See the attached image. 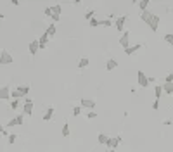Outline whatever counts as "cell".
Listing matches in <instances>:
<instances>
[{
    "instance_id": "obj_41",
    "label": "cell",
    "mask_w": 173,
    "mask_h": 152,
    "mask_svg": "<svg viewBox=\"0 0 173 152\" xmlns=\"http://www.w3.org/2000/svg\"><path fill=\"white\" fill-rule=\"evenodd\" d=\"M3 17H5V16H3V12L0 10V19H3Z\"/></svg>"
},
{
    "instance_id": "obj_15",
    "label": "cell",
    "mask_w": 173,
    "mask_h": 152,
    "mask_svg": "<svg viewBox=\"0 0 173 152\" xmlns=\"http://www.w3.org/2000/svg\"><path fill=\"white\" fill-rule=\"evenodd\" d=\"M118 67V61L116 59H107V62H106V71H114Z\"/></svg>"
},
{
    "instance_id": "obj_37",
    "label": "cell",
    "mask_w": 173,
    "mask_h": 152,
    "mask_svg": "<svg viewBox=\"0 0 173 152\" xmlns=\"http://www.w3.org/2000/svg\"><path fill=\"white\" fill-rule=\"evenodd\" d=\"M152 109H154V111L159 109V100H154V102H152Z\"/></svg>"
},
{
    "instance_id": "obj_30",
    "label": "cell",
    "mask_w": 173,
    "mask_h": 152,
    "mask_svg": "<svg viewBox=\"0 0 173 152\" xmlns=\"http://www.w3.org/2000/svg\"><path fill=\"white\" fill-rule=\"evenodd\" d=\"M10 126H17L14 118H12V119H9V121H7V125H3V128H5V130H7V128H10Z\"/></svg>"
},
{
    "instance_id": "obj_29",
    "label": "cell",
    "mask_w": 173,
    "mask_h": 152,
    "mask_svg": "<svg viewBox=\"0 0 173 152\" xmlns=\"http://www.w3.org/2000/svg\"><path fill=\"white\" fill-rule=\"evenodd\" d=\"M19 104H21V100H10V109L16 111V109L19 107Z\"/></svg>"
},
{
    "instance_id": "obj_1",
    "label": "cell",
    "mask_w": 173,
    "mask_h": 152,
    "mask_svg": "<svg viewBox=\"0 0 173 152\" xmlns=\"http://www.w3.org/2000/svg\"><path fill=\"white\" fill-rule=\"evenodd\" d=\"M140 19L149 26V29L151 31H158V28H159V22H161V17L158 16V14H154V12H151V10H144V12H140Z\"/></svg>"
},
{
    "instance_id": "obj_36",
    "label": "cell",
    "mask_w": 173,
    "mask_h": 152,
    "mask_svg": "<svg viewBox=\"0 0 173 152\" xmlns=\"http://www.w3.org/2000/svg\"><path fill=\"white\" fill-rule=\"evenodd\" d=\"M45 16H49V17H52V10H50V7H45Z\"/></svg>"
},
{
    "instance_id": "obj_32",
    "label": "cell",
    "mask_w": 173,
    "mask_h": 152,
    "mask_svg": "<svg viewBox=\"0 0 173 152\" xmlns=\"http://www.w3.org/2000/svg\"><path fill=\"white\" fill-rule=\"evenodd\" d=\"M92 17H95V10H87V14H85V19H92Z\"/></svg>"
},
{
    "instance_id": "obj_19",
    "label": "cell",
    "mask_w": 173,
    "mask_h": 152,
    "mask_svg": "<svg viewBox=\"0 0 173 152\" xmlns=\"http://www.w3.org/2000/svg\"><path fill=\"white\" fill-rule=\"evenodd\" d=\"M97 140H99V144H102V145H106V147H107V144H109V137H107L106 133H99Z\"/></svg>"
},
{
    "instance_id": "obj_35",
    "label": "cell",
    "mask_w": 173,
    "mask_h": 152,
    "mask_svg": "<svg viewBox=\"0 0 173 152\" xmlns=\"http://www.w3.org/2000/svg\"><path fill=\"white\" fill-rule=\"evenodd\" d=\"M87 118H88V119H95V118H97V112H95V111H90V112H87Z\"/></svg>"
},
{
    "instance_id": "obj_9",
    "label": "cell",
    "mask_w": 173,
    "mask_h": 152,
    "mask_svg": "<svg viewBox=\"0 0 173 152\" xmlns=\"http://www.w3.org/2000/svg\"><path fill=\"white\" fill-rule=\"evenodd\" d=\"M121 144V135H116V137H109V144H107V149H113L116 151V147Z\"/></svg>"
},
{
    "instance_id": "obj_38",
    "label": "cell",
    "mask_w": 173,
    "mask_h": 152,
    "mask_svg": "<svg viewBox=\"0 0 173 152\" xmlns=\"http://www.w3.org/2000/svg\"><path fill=\"white\" fill-rule=\"evenodd\" d=\"M10 3H12V5H16V7H17V5H19V3H21V2H19V0H10Z\"/></svg>"
},
{
    "instance_id": "obj_16",
    "label": "cell",
    "mask_w": 173,
    "mask_h": 152,
    "mask_svg": "<svg viewBox=\"0 0 173 152\" xmlns=\"http://www.w3.org/2000/svg\"><path fill=\"white\" fill-rule=\"evenodd\" d=\"M16 90H17L23 97H28V93H29V85H17Z\"/></svg>"
},
{
    "instance_id": "obj_20",
    "label": "cell",
    "mask_w": 173,
    "mask_h": 152,
    "mask_svg": "<svg viewBox=\"0 0 173 152\" xmlns=\"http://www.w3.org/2000/svg\"><path fill=\"white\" fill-rule=\"evenodd\" d=\"M161 90H163L165 93L172 95L173 93V83H163V85H161Z\"/></svg>"
},
{
    "instance_id": "obj_3",
    "label": "cell",
    "mask_w": 173,
    "mask_h": 152,
    "mask_svg": "<svg viewBox=\"0 0 173 152\" xmlns=\"http://www.w3.org/2000/svg\"><path fill=\"white\" fill-rule=\"evenodd\" d=\"M127 19H128V16H116V19H114V28H116L120 33H123V31H125Z\"/></svg>"
},
{
    "instance_id": "obj_23",
    "label": "cell",
    "mask_w": 173,
    "mask_h": 152,
    "mask_svg": "<svg viewBox=\"0 0 173 152\" xmlns=\"http://www.w3.org/2000/svg\"><path fill=\"white\" fill-rule=\"evenodd\" d=\"M161 93H163V90H161V85H156L154 87V100H161Z\"/></svg>"
},
{
    "instance_id": "obj_14",
    "label": "cell",
    "mask_w": 173,
    "mask_h": 152,
    "mask_svg": "<svg viewBox=\"0 0 173 152\" xmlns=\"http://www.w3.org/2000/svg\"><path fill=\"white\" fill-rule=\"evenodd\" d=\"M55 31H57L55 24H54V22H50V24L47 26V29H45V35H47L49 38H54V36H55Z\"/></svg>"
},
{
    "instance_id": "obj_4",
    "label": "cell",
    "mask_w": 173,
    "mask_h": 152,
    "mask_svg": "<svg viewBox=\"0 0 173 152\" xmlns=\"http://www.w3.org/2000/svg\"><path fill=\"white\" fill-rule=\"evenodd\" d=\"M24 106H23V114L24 116H31L33 114V99L29 97H24Z\"/></svg>"
},
{
    "instance_id": "obj_27",
    "label": "cell",
    "mask_w": 173,
    "mask_h": 152,
    "mask_svg": "<svg viewBox=\"0 0 173 152\" xmlns=\"http://www.w3.org/2000/svg\"><path fill=\"white\" fill-rule=\"evenodd\" d=\"M61 133H62V137H69V125H68V123H66V125H62Z\"/></svg>"
},
{
    "instance_id": "obj_22",
    "label": "cell",
    "mask_w": 173,
    "mask_h": 152,
    "mask_svg": "<svg viewBox=\"0 0 173 152\" xmlns=\"http://www.w3.org/2000/svg\"><path fill=\"white\" fill-rule=\"evenodd\" d=\"M139 9H140V12L149 10V0H140L139 2Z\"/></svg>"
},
{
    "instance_id": "obj_42",
    "label": "cell",
    "mask_w": 173,
    "mask_h": 152,
    "mask_svg": "<svg viewBox=\"0 0 173 152\" xmlns=\"http://www.w3.org/2000/svg\"><path fill=\"white\" fill-rule=\"evenodd\" d=\"M106 152H116V151H113V149H106Z\"/></svg>"
},
{
    "instance_id": "obj_26",
    "label": "cell",
    "mask_w": 173,
    "mask_h": 152,
    "mask_svg": "<svg viewBox=\"0 0 173 152\" xmlns=\"http://www.w3.org/2000/svg\"><path fill=\"white\" fill-rule=\"evenodd\" d=\"M163 40H165L168 45H172V47H173V33H166V35L163 36Z\"/></svg>"
},
{
    "instance_id": "obj_40",
    "label": "cell",
    "mask_w": 173,
    "mask_h": 152,
    "mask_svg": "<svg viewBox=\"0 0 173 152\" xmlns=\"http://www.w3.org/2000/svg\"><path fill=\"white\" fill-rule=\"evenodd\" d=\"M3 132V125H2V121H0V133Z\"/></svg>"
},
{
    "instance_id": "obj_10",
    "label": "cell",
    "mask_w": 173,
    "mask_h": 152,
    "mask_svg": "<svg viewBox=\"0 0 173 152\" xmlns=\"http://www.w3.org/2000/svg\"><path fill=\"white\" fill-rule=\"evenodd\" d=\"M0 100H10V87H0Z\"/></svg>"
},
{
    "instance_id": "obj_8",
    "label": "cell",
    "mask_w": 173,
    "mask_h": 152,
    "mask_svg": "<svg viewBox=\"0 0 173 152\" xmlns=\"http://www.w3.org/2000/svg\"><path fill=\"white\" fill-rule=\"evenodd\" d=\"M50 10H52V21H54V22L59 21V19H61V10H62V7H61L59 3H55V5L50 7Z\"/></svg>"
},
{
    "instance_id": "obj_5",
    "label": "cell",
    "mask_w": 173,
    "mask_h": 152,
    "mask_svg": "<svg viewBox=\"0 0 173 152\" xmlns=\"http://www.w3.org/2000/svg\"><path fill=\"white\" fill-rule=\"evenodd\" d=\"M137 83H139V87H142V88H147V87H149V78L146 76L144 71H137Z\"/></svg>"
},
{
    "instance_id": "obj_33",
    "label": "cell",
    "mask_w": 173,
    "mask_h": 152,
    "mask_svg": "<svg viewBox=\"0 0 173 152\" xmlns=\"http://www.w3.org/2000/svg\"><path fill=\"white\" fill-rule=\"evenodd\" d=\"M88 24H90L92 28H95V26H99V19H97V17H92V19L88 21Z\"/></svg>"
},
{
    "instance_id": "obj_25",
    "label": "cell",
    "mask_w": 173,
    "mask_h": 152,
    "mask_svg": "<svg viewBox=\"0 0 173 152\" xmlns=\"http://www.w3.org/2000/svg\"><path fill=\"white\" fill-rule=\"evenodd\" d=\"M111 24H113V21H111L109 17H107V19H101V21H99V26H104V28H109Z\"/></svg>"
},
{
    "instance_id": "obj_7",
    "label": "cell",
    "mask_w": 173,
    "mask_h": 152,
    "mask_svg": "<svg viewBox=\"0 0 173 152\" xmlns=\"http://www.w3.org/2000/svg\"><path fill=\"white\" fill-rule=\"evenodd\" d=\"M80 107L94 111V109H95V100H94V99H80Z\"/></svg>"
},
{
    "instance_id": "obj_6",
    "label": "cell",
    "mask_w": 173,
    "mask_h": 152,
    "mask_svg": "<svg viewBox=\"0 0 173 152\" xmlns=\"http://www.w3.org/2000/svg\"><path fill=\"white\" fill-rule=\"evenodd\" d=\"M120 45L123 47V50L130 47V31H128V29H125V31L121 33V38H120Z\"/></svg>"
},
{
    "instance_id": "obj_13",
    "label": "cell",
    "mask_w": 173,
    "mask_h": 152,
    "mask_svg": "<svg viewBox=\"0 0 173 152\" xmlns=\"http://www.w3.org/2000/svg\"><path fill=\"white\" fill-rule=\"evenodd\" d=\"M28 50H29V54H31V55H36V54H38L40 47H38V40H36V38H35V40L28 45Z\"/></svg>"
},
{
    "instance_id": "obj_34",
    "label": "cell",
    "mask_w": 173,
    "mask_h": 152,
    "mask_svg": "<svg viewBox=\"0 0 173 152\" xmlns=\"http://www.w3.org/2000/svg\"><path fill=\"white\" fill-rule=\"evenodd\" d=\"M165 83H173V73H172V71L165 76Z\"/></svg>"
},
{
    "instance_id": "obj_11",
    "label": "cell",
    "mask_w": 173,
    "mask_h": 152,
    "mask_svg": "<svg viewBox=\"0 0 173 152\" xmlns=\"http://www.w3.org/2000/svg\"><path fill=\"white\" fill-rule=\"evenodd\" d=\"M142 47H144L142 43H135V45H130L128 48H125V54H127V55H135V54H137V52H139Z\"/></svg>"
},
{
    "instance_id": "obj_12",
    "label": "cell",
    "mask_w": 173,
    "mask_h": 152,
    "mask_svg": "<svg viewBox=\"0 0 173 152\" xmlns=\"http://www.w3.org/2000/svg\"><path fill=\"white\" fill-rule=\"evenodd\" d=\"M36 40H38V47H40V48H45V47H47V45L50 43V38H49V36H47L45 33H42V35H40V36H38Z\"/></svg>"
},
{
    "instance_id": "obj_24",
    "label": "cell",
    "mask_w": 173,
    "mask_h": 152,
    "mask_svg": "<svg viewBox=\"0 0 173 152\" xmlns=\"http://www.w3.org/2000/svg\"><path fill=\"white\" fill-rule=\"evenodd\" d=\"M14 119H16V125H17V126H23V125H24V114H23V112H19Z\"/></svg>"
},
{
    "instance_id": "obj_31",
    "label": "cell",
    "mask_w": 173,
    "mask_h": 152,
    "mask_svg": "<svg viewBox=\"0 0 173 152\" xmlns=\"http://www.w3.org/2000/svg\"><path fill=\"white\" fill-rule=\"evenodd\" d=\"M7 140H9V144H16V140H17V135H16V133H10V135L7 137Z\"/></svg>"
},
{
    "instance_id": "obj_2",
    "label": "cell",
    "mask_w": 173,
    "mask_h": 152,
    "mask_svg": "<svg viewBox=\"0 0 173 152\" xmlns=\"http://www.w3.org/2000/svg\"><path fill=\"white\" fill-rule=\"evenodd\" d=\"M14 62V57L10 55V52L9 50H2L0 52V66H7V64H12Z\"/></svg>"
},
{
    "instance_id": "obj_18",
    "label": "cell",
    "mask_w": 173,
    "mask_h": 152,
    "mask_svg": "<svg viewBox=\"0 0 173 152\" xmlns=\"http://www.w3.org/2000/svg\"><path fill=\"white\" fill-rule=\"evenodd\" d=\"M54 112H55L54 107H47V111H45V114H43V121H50L52 116H54Z\"/></svg>"
},
{
    "instance_id": "obj_17",
    "label": "cell",
    "mask_w": 173,
    "mask_h": 152,
    "mask_svg": "<svg viewBox=\"0 0 173 152\" xmlns=\"http://www.w3.org/2000/svg\"><path fill=\"white\" fill-rule=\"evenodd\" d=\"M88 64H90V59H88L87 55H83V57H80V59H78V67H80V69L87 67Z\"/></svg>"
},
{
    "instance_id": "obj_28",
    "label": "cell",
    "mask_w": 173,
    "mask_h": 152,
    "mask_svg": "<svg viewBox=\"0 0 173 152\" xmlns=\"http://www.w3.org/2000/svg\"><path fill=\"white\" fill-rule=\"evenodd\" d=\"M80 114H81V107H80V106H75V107H73V116L78 118Z\"/></svg>"
},
{
    "instance_id": "obj_21",
    "label": "cell",
    "mask_w": 173,
    "mask_h": 152,
    "mask_svg": "<svg viewBox=\"0 0 173 152\" xmlns=\"http://www.w3.org/2000/svg\"><path fill=\"white\" fill-rule=\"evenodd\" d=\"M10 99H12V100H23L24 97H23L16 88H12V90H10Z\"/></svg>"
},
{
    "instance_id": "obj_39",
    "label": "cell",
    "mask_w": 173,
    "mask_h": 152,
    "mask_svg": "<svg viewBox=\"0 0 173 152\" xmlns=\"http://www.w3.org/2000/svg\"><path fill=\"white\" fill-rule=\"evenodd\" d=\"M0 135H3V137H9V132H7V130H5V128H3V132H2V133H0Z\"/></svg>"
}]
</instances>
